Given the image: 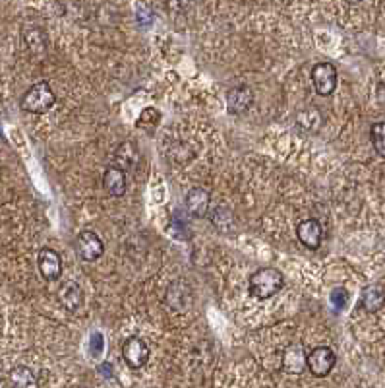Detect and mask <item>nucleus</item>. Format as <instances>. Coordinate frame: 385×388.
Masks as SVG:
<instances>
[{
  "mask_svg": "<svg viewBox=\"0 0 385 388\" xmlns=\"http://www.w3.org/2000/svg\"><path fill=\"white\" fill-rule=\"evenodd\" d=\"M322 125L323 117L318 107H306L302 111H298V115H296V127L306 134H316Z\"/></svg>",
  "mask_w": 385,
  "mask_h": 388,
  "instance_id": "15",
  "label": "nucleus"
},
{
  "mask_svg": "<svg viewBox=\"0 0 385 388\" xmlns=\"http://www.w3.org/2000/svg\"><path fill=\"white\" fill-rule=\"evenodd\" d=\"M24 41H26V45L33 51V53H41V51H45L47 47V36L43 29H39V27H31V29H26V33H24Z\"/></svg>",
  "mask_w": 385,
  "mask_h": 388,
  "instance_id": "18",
  "label": "nucleus"
},
{
  "mask_svg": "<svg viewBox=\"0 0 385 388\" xmlns=\"http://www.w3.org/2000/svg\"><path fill=\"white\" fill-rule=\"evenodd\" d=\"M197 0H167V6H169L172 12H186L190 10Z\"/></svg>",
  "mask_w": 385,
  "mask_h": 388,
  "instance_id": "21",
  "label": "nucleus"
},
{
  "mask_svg": "<svg viewBox=\"0 0 385 388\" xmlns=\"http://www.w3.org/2000/svg\"><path fill=\"white\" fill-rule=\"evenodd\" d=\"M76 253L83 262H95L105 253V245L95 231L81 229L76 237Z\"/></svg>",
  "mask_w": 385,
  "mask_h": 388,
  "instance_id": "6",
  "label": "nucleus"
},
{
  "mask_svg": "<svg viewBox=\"0 0 385 388\" xmlns=\"http://www.w3.org/2000/svg\"><path fill=\"white\" fill-rule=\"evenodd\" d=\"M370 140L376 150V154L385 160V121L374 123L370 128Z\"/></svg>",
  "mask_w": 385,
  "mask_h": 388,
  "instance_id": "20",
  "label": "nucleus"
},
{
  "mask_svg": "<svg viewBox=\"0 0 385 388\" xmlns=\"http://www.w3.org/2000/svg\"><path fill=\"white\" fill-rule=\"evenodd\" d=\"M360 305L362 309L374 315L379 309L385 305V288L379 286V284H372V286H366L364 291H362V299H360Z\"/></svg>",
  "mask_w": 385,
  "mask_h": 388,
  "instance_id": "14",
  "label": "nucleus"
},
{
  "mask_svg": "<svg viewBox=\"0 0 385 388\" xmlns=\"http://www.w3.org/2000/svg\"><path fill=\"white\" fill-rule=\"evenodd\" d=\"M138 160H140V152H138V146L132 140L122 142V144L118 146L117 154H115V163H118L122 169H126V171L134 169Z\"/></svg>",
  "mask_w": 385,
  "mask_h": 388,
  "instance_id": "16",
  "label": "nucleus"
},
{
  "mask_svg": "<svg viewBox=\"0 0 385 388\" xmlns=\"http://www.w3.org/2000/svg\"><path fill=\"white\" fill-rule=\"evenodd\" d=\"M296 239L304 245L306 249L318 251V249L322 247L323 241V229L322 226H320V222H318V219H312V217L302 219V222L296 226Z\"/></svg>",
  "mask_w": 385,
  "mask_h": 388,
  "instance_id": "8",
  "label": "nucleus"
},
{
  "mask_svg": "<svg viewBox=\"0 0 385 388\" xmlns=\"http://www.w3.org/2000/svg\"><path fill=\"white\" fill-rule=\"evenodd\" d=\"M149 355H151V350L145 343L144 338H140V336H130L122 343V359L130 369L138 371L145 367L149 362Z\"/></svg>",
  "mask_w": 385,
  "mask_h": 388,
  "instance_id": "5",
  "label": "nucleus"
},
{
  "mask_svg": "<svg viewBox=\"0 0 385 388\" xmlns=\"http://www.w3.org/2000/svg\"><path fill=\"white\" fill-rule=\"evenodd\" d=\"M350 4H357V2H360V0H349Z\"/></svg>",
  "mask_w": 385,
  "mask_h": 388,
  "instance_id": "22",
  "label": "nucleus"
},
{
  "mask_svg": "<svg viewBox=\"0 0 385 388\" xmlns=\"http://www.w3.org/2000/svg\"><path fill=\"white\" fill-rule=\"evenodd\" d=\"M103 187L110 196H124L128 179H126V169H122L118 163H110L105 173H103Z\"/></svg>",
  "mask_w": 385,
  "mask_h": 388,
  "instance_id": "9",
  "label": "nucleus"
},
{
  "mask_svg": "<svg viewBox=\"0 0 385 388\" xmlns=\"http://www.w3.org/2000/svg\"><path fill=\"white\" fill-rule=\"evenodd\" d=\"M54 103H56V95H54L53 88L49 86V82H37L22 95L19 107L26 113L45 115L54 107Z\"/></svg>",
  "mask_w": 385,
  "mask_h": 388,
  "instance_id": "2",
  "label": "nucleus"
},
{
  "mask_svg": "<svg viewBox=\"0 0 385 388\" xmlns=\"http://www.w3.org/2000/svg\"><path fill=\"white\" fill-rule=\"evenodd\" d=\"M306 355L302 346H288L283 352V369L287 371L288 375H300L306 369Z\"/></svg>",
  "mask_w": 385,
  "mask_h": 388,
  "instance_id": "13",
  "label": "nucleus"
},
{
  "mask_svg": "<svg viewBox=\"0 0 385 388\" xmlns=\"http://www.w3.org/2000/svg\"><path fill=\"white\" fill-rule=\"evenodd\" d=\"M8 385L16 388L37 387L35 373L29 369V367H26V365H18V367H14V369L10 371Z\"/></svg>",
  "mask_w": 385,
  "mask_h": 388,
  "instance_id": "17",
  "label": "nucleus"
},
{
  "mask_svg": "<svg viewBox=\"0 0 385 388\" xmlns=\"http://www.w3.org/2000/svg\"><path fill=\"white\" fill-rule=\"evenodd\" d=\"M254 93L248 86H236L227 93V109L231 115H242L252 107Z\"/></svg>",
  "mask_w": 385,
  "mask_h": 388,
  "instance_id": "11",
  "label": "nucleus"
},
{
  "mask_svg": "<svg viewBox=\"0 0 385 388\" xmlns=\"http://www.w3.org/2000/svg\"><path fill=\"white\" fill-rule=\"evenodd\" d=\"M211 224H213L219 231L229 233V231L234 227L233 212H231L229 208H217L215 212L211 214Z\"/></svg>",
  "mask_w": 385,
  "mask_h": 388,
  "instance_id": "19",
  "label": "nucleus"
},
{
  "mask_svg": "<svg viewBox=\"0 0 385 388\" xmlns=\"http://www.w3.org/2000/svg\"><path fill=\"white\" fill-rule=\"evenodd\" d=\"M337 365V355L329 346H316L312 352L306 355V369L312 373L316 379H323Z\"/></svg>",
  "mask_w": 385,
  "mask_h": 388,
  "instance_id": "3",
  "label": "nucleus"
},
{
  "mask_svg": "<svg viewBox=\"0 0 385 388\" xmlns=\"http://www.w3.org/2000/svg\"><path fill=\"white\" fill-rule=\"evenodd\" d=\"M312 86L318 95L322 98H329L333 95V91L337 90V84H339V74L337 68L329 63H318L313 64L312 68Z\"/></svg>",
  "mask_w": 385,
  "mask_h": 388,
  "instance_id": "4",
  "label": "nucleus"
},
{
  "mask_svg": "<svg viewBox=\"0 0 385 388\" xmlns=\"http://www.w3.org/2000/svg\"><path fill=\"white\" fill-rule=\"evenodd\" d=\"M211 204V194L206 189H192L184 196V206L188 210L190 216L204 217Z\"/></svg>",
  "mask_w": 385,
  "mask_h": 388,
  "instance_id": "12",
  "label": "nucleus"
},
{
  "mask_svg": "<svg viewBox=\"0 0 385 388\" xmlns=\"http://www.w3.org/2000/svg\"><path fill=\"white\" fill-rule=\"evenodd\" d=\"M283 286H285L283 272L277 270V268H271V266H265V268H260V270H256L250 276L248 293L256 301H265V299L275 297L279 291L283 289Z\"/></svg>",
  "mask_w": 385,
  "mask_h": 388,
  "instance_id": "1",
  "label": "nucleus"
},
{
  "mask_svg": "<svg viewBox=\"0 0 385 388\" xmlns=\"http://www.w3.org/2000/svg\"><path fill=\"white\" fill-rule=\"evenodd\" d=\"M56 297H58V303H60L68 313H78L81 309V305H83V291H81L80 286L74 280L64 281L63 286L58 288Z\"/></svg>",
  "mask_w": 385,
  "mask_h": 388,
  "instance_id": "10",
  "label": "nucleus"
},
{
  "mask_svg": "<svg viewBox=\"0 0 385 388\" xmlns=\"http://www.w3.org/2000/svg\"><path fill=\"white\" fill-rule=\"evenodd\" d=\"M37 268H39L41 276L47 281L60 280V276H63V258L54 249L45 247L37 254Z\"/></svg>",
  "mask_w": 385,
  "mask_h": 388,
  "instance_id": "7",
  "label": "nucleus"
}]
</instances>
